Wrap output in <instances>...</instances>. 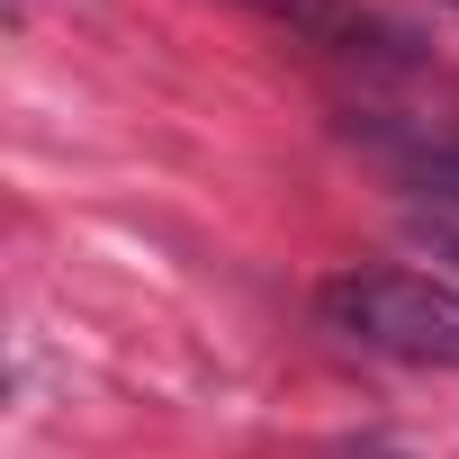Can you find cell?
Returning a JSON list of instances; mask_svg holds the SVG:
<instances>
[{
  "instance_id": "cell-3",
  "label": "cell",
  "mask_w": 459,
  "mask_h": 459,
  "mask_svg": "<svg viewBox=\"0 0 459 459\" xmlns=\"http://www.w3.org/2000/svg\"><path fill=\"white\" fill-rule=\"evenodd\" d=\"M405 180H414V189H423L432 207H459V135H450V144H423Z\"/></svg>"
},
{
  "instance_id": "cell-1",
  "label": "cell",
  "mask_w": 459,
  "mask_h": 459,
  "mask_svg": "<svg viewBox=\"0 0 459 459\" xmlns=\"http://www.w3.org/2000/svg\"><path fill=\"white\" fill-rule=\"evenodd\" d=\"M325 333L387 351V360H423V369H459V289L414 280V271H342L316 289Z\"/></svg>"
},
{
  "instance_id": "cell-2",
  "label": "cell",
  "mask_w": 459,
  "mask_h": 459,
  "mask_svg": "<svg viewBox=\"0 0 459 459\" xmlns=\"http://www.w3.org/2000/svg\"><path fill=\"white\" fill-rule=\"evenodd\" d=\"M253 10H271V19H289V28H307V37L342 46V55H369V37H396V28L360 19L351 0H253Z\"/></svg>"
}]
</instances>
